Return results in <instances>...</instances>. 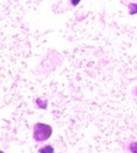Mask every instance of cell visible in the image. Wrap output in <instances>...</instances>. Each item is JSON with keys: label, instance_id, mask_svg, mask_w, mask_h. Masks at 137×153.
<instances>
[{"label": "cell", "instance_id": "1", "mask_svg": "<svg viewBox=\"0 0 137 153\" xmlns=\"http://www.w3.org/2000/svg\"><path fill=\"white\" fill-rule=\"evenodd\" d=\"M53 128L45 123H36L33 128V137L36 141H45L51 136Z\"/></svg>", "mask_w": 137, "mask_h": 153}, {"label": "cell", "instance_id": "2", "mask_svg": "<svg viewBox=\"0 0 137 153\" xmlns=\"http://www.w3.org/2000/svg\"><path fill=\"white\" fill-rule=\"evenodd\" d=\"M40 153H54V148L51 146H45L40 149Z\"/></svg>", "mask_w": 137, "mask_h": 153}, {"label": "cell", "instance_id": "3", "mask_svg": "<svg viewBox=\"0 0 137 153\" xmlns=\"http://www.w3.org/2000/svg\"><path fill=\"white\" fill-rule=\"evenodd\" d=\"M36 104H38L39 107L42 108V109H45V108L47 107V102H46V101H42L41 99L36 100Z\"/></svg>", "mask_w": 137, "mask_h": 153}, {"label": "cell", "instance_id": "4", "mask_svg": "<svg viewBox=\"0 0 137 153\" xmlns=\"http://www.w3.org/2000/svg\"><path fill=\"white\" fill-rule=\"evenodd\" d=\"M129 8L131 9V11H130V14H131V15H134V14L137 13V3H131V4L129 5Z\"/></svg>", "mask_w": 137, "mask_h": 153}, {"label": "cell", "instance_id": "5", "mask_svg": "<svg viewBox=\"0 0 137 153\" xmlns=\"http://www.w3.org/2000/svg\"><path fill=\"white\" fill-rule=\"evenodd\" d=\"M130 150L132 153H137V143H132L130 146Z\"/></svg>", "mask_w": 137, "mask_h": 153}, {"label": "cell", "instance_id": "6", "mask_svg": "<svg viewBox=\"0 0 137 153\" xmlns=\"http://www.w3.org/2000/svg\"><path fill=\"white\" fill-rule=\"evenodd\" d=\"M79 2H80V0H71L72 5H74V7H76L77 4H79Z\"/></svg>", "mask_w": 137, "mask_h": 153}, {"label": "cell", "instance_id": "7", "mask_svg": "<svg viewBox=\"0 0 137 153\" xmlns=\"http://www.w3.org/2000/svg\"><path fill=\"white\" fill-rule=\"evenodd\" d=\"M0 153H4V152H2V151H1V150H0Z\"/></svg>", "mask_w": 137, "mask_h": 153}]
</instances>
